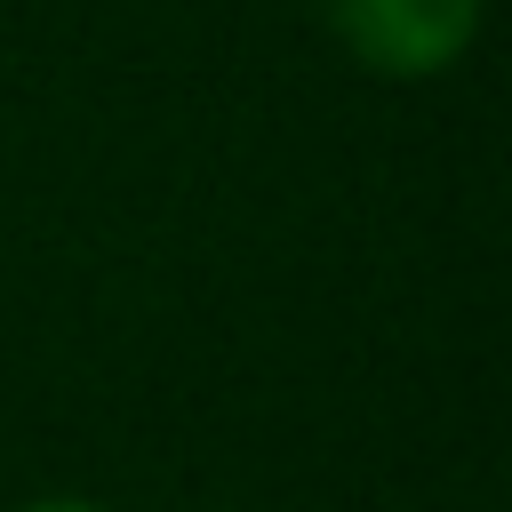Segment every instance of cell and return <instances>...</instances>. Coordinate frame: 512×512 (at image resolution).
I'll return each mask as SVG.
<instances>
[{
  "label": "cell",
  "mask_w": 512,
  "mask_h": 512,
  "mask_svg": "<svg viewBox=\"0 0 512 512\" xmlns=\"http://www.w3.org/2000/svg\"><path fill=\"white\" fill-rule=\"evenodd\" d=\"M320 8L344 32V48L368 56L376 72H440L480 24V0H320Z\"/></svg>",
  "instance_id": "obj_1"
},
{
  "label": "cell",
  "mask_w": 512,
  "mask_h": 512,
  "mask_svg": "<svg viewBox=\"0 0 512 512\" xmlns=\"http://www.w3.org/2000/svg\"><path fill=\"white\" fill-rule=\"evenodd\" d=\"M32 512H96V504H32Z\"/></svg>",
  "instance_id": "obj_2"
}]
</instances>
